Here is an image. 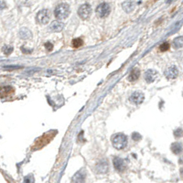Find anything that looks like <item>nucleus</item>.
Returning a JSON list of instances; mask_svg holds the SVG:
<instances>
[{
	"label": "nucleus",
	"mask_w": 183,
	"mask_h": 183,
	"mask_svg": "<svg viewBox=\"0 0 183 183\" xmlns=\"http://www.w3.org/2000/svg\"><path fill=\"white\" fill-rule=\"evenodd\" d=\"M70 12H71L70 6L66 3H62L56 7L54 10V15L58 19L62 20L65 19L70 15Z\"/></svg>",
	"instance_id": "obj_1"
},
{
	"label": "nucleus",
	"mask_w": 183,
	"mask_h": 183,
	"mask_svg": "<svg viewBox=\"0 0 183 183\" xmlns=\"http://www.w3.org/2000/svg\"><path fill=\"white\" fill-rule=\"evenodd\" d=\"M113 146L116 149H123L127 145V137L123 134H118L113 138Z\"/></svg>",
	"instance_id": "obj_2"
},
{
	"label": "nucleus",
	"mask_w": 183,
	"mask_h": 183,
	"mask_svg": "<svg viewBox=\"0 0 183 183\" xmlns=\"http://www.w3.org/2000/svg\"><path fill=\"white\" fill-rule=\"evenodd\" d=\"M111 12V7L107 3H101L96 8V14L99 18H106Z\"/></svg>",
	"instance_id": "obj_3"
},
{
	"label": "nucleus",
	"mask_w": 183,
	"mask_h": 183,
	"mask_svg": "<svg viewBox=\"0 0 183 183\" xmlns=\"http://www.w3.org/2000/svg\"><path fill=\"white\" fill-rule=\"evenodd\" d=\"M92 14V8L89 4L82 5L78 9V15L82 19H87Z\"/></svg>",
	"instance_id": "obj_4"
},
{
	"label": "nucleus",
	"mask_w": 183,
	"mask_h": 183,
	"mask_svg": "<svg viewBox=\"0 0 183 183\" xmlns=\"http://www.w3.org/2000/svg\"><path fill=\"white\" fill-rule=\"evenodd\" d=\"M37 21L40 23V24H47L49 23L50 21V11L48 9H42L40 10L38 14H37Z\"/></svg>",
	"instance_id": "obj_5"
},
{
	"label": "nucleus",
	"mask_w": 183,
	"mask_h": 183,
	"mask_svg": "<svg viewBox=\"0 0 183 183\" xmlns=\"http://www.w3.org/2000/svg\"><path fill=\"white\" fill-rule=\"evenodd\" d=\"M85 177H86V173L84 169H81L80 171H78L73 177H72V183H84L85 181Z\"/></svg>",
	"instance_id": "obj_6"
},
{
	"label": "nucleus",
	"mask_w": 183,
	"mask_h": 183,
	"mask_svg": "<svg viewBox=\"0 0 183 183\" xmlns=\"http://www.w3.org/2000/svg\"><path fill=\"white\" fill-rule=\"evenodd\" d=\"M144 95L142 93H139V92H135L134 94L131 95L130 96V101L132 103H134L135 104H140L143 103L144 101Z\"/></svg>",
	"instance_id": "obj_7"
},
{
	"label": "nucleus",
	"mask_w": 183,
	"mask_h": 183,
	"mask_svg": "<svg viewBox=\"0 0 183 183\" xmlns=\"http://www.w3.org/2000/svg\"><path fill=\"white\" fill-rule=\"evenodd\" d=\"M114 169L120 172L124 171L126 169V163H125L124 159H122L121 158H114Z\"/></svg>",
	"instance_id": "obj_8"
},
{
	"label": "nucleus",
	"mask_w": 183,
	"mask_h": 183,
	"mask_svg": "<svg viewBox=\"0 0 183 183\" xmlns=\"http://www.w3.org/2000/svg\"><path fill=\"white\" fill-rule=\"evenodd\" d=\"M64 27V24L63 22H60L59 20H55L53 21L50 25V29L52 32H59L62 31Z\"/></svg>",
	"instance_id": "obj_9"
},
{
	"label": "nucleus",
	"mask_w": 183,
	"mask_h": 183,
	"mask_svg": "<svg viewBox=\"0 0 183 183\" xmlns=\"http://www.w3.org/2000/svg\"><path fill=\"white\" fill-rule=\"evenodd\" d=\"M165 75L168 79H175L178 75V71L175 66H171L168 68L165 72Z\"/></svg>",
	"instance_id": "obj_10"
},
{
	"label": "nucleus",
	"mask_w": 183,
	"mask_h": 183,
	"mask_svg": "<svg viewBox=\"0 0 183 183\" xmlns=\"http://www.w3.org/2000/svg\"><path fill=\"white\" fill-rule=\"evenodd\" d=\"M157 76H158V72L154 70H148L147 72H145V80L148 83L153 82L155 79L157 78Z\"/></svg>",
	"instance_id": "obj_11"
},
{
	"label": "nucleus",
	"mask_w": 183,
	"mask_h": 183,
	"mask_svg": "<svg viewBox=\"0 0 183 183\" xmlns=\"http://www.w3.org/2000/svg\"><path fill=\"white\" fill-rule=\"evenodd\" d=\"M122 8L127 13H131L135 8V3L132 1H126L122 4Z\"/></svg>",
	"instance_id": "obj_12"
},
{
	"label": "nucleus",
	"mask_w": 183,
	"mask_h": 183,
	"mask_svg": "<svg viewBox=\"0 0 183 183\" xmlns=\"http://www.w3.org/2000/svg\"><path fill=\"white\" fill-rule=\"evenodd\" d=\"M96 170L98 173L101 174L106 173L108 170V164L106 163V161H101L100 163H98V165L96 166Z\"/></svg>",
	"instance_id": "obj_13"
},
{
	"label": "nucleus",
	"mask_w": 183,
	"mask_h": 183,
	"mask_svg": "<svg viewBox=\"0 0 183 183\" xmlns=\"http://www.w3.org/2000/svg\"><path fill=\"white\" fill-rule=\"evenodd\" d=\"M19 36L22 40H28V39H31L32 34L27 28L24 27V28H21L20 32H19Z\"/></svg>",
	"instance_id": "obj_14"
},
{
	"label": "nucleus",
	"mask_w": 183,
	"mask_h": 183,
	"mask_svg": "<svg viewBox=\"0 0 183 183\" xmlns=\"http://www.w3.org/2000/svg\"><path fill=\"white\" fill-rule=\"evenodd\" d=\"M140 76V70L138 68H135L133 69V71L130 72L129 74V77H128V80L130 82H134V81H136Z\"/></svg>",
	"instance_id": "obj_15"
},
{
	"label": "nucleus",
	"mask_w": 183,
	"mask_h": 183,
	"mask_svg": "<svg viewBox=\"0 0 183 183\" xmlns=\"http://www.w3.org/2000/svg\"><path fill=\"white\" fill-rule=\"evenodd\" d=\"M11 93H13V88L10 86H6V87H3L0 89V95L2 97H7Z\"/></svg>",
	"instance_id": "obj_16"
},
{
	"label": "nucleus",
	"mask_w": 183,
	"mask_h": 183,
	"mask_svg": "<svg viewBox=\"0 0 183 183\" xmlns=\"http://www.w3.org/2000/svg\"><path fill=\"white\" fill-rule=\"evenodd\" d=\"M171 149L173 151L174 154H179L181 150H182V146H181V144L180 143H175L172 145L171 146Z\"/></svg>",
	"instance_id": "obj_17"
},
{
	"label": "nucleus",
	"mask_w": 183,
	"mask_h": 183,
	"mask_svg": "<svg viewBox=\"0 0 183 183\" xmlns=\"http://www.w3.org/2000/svg\"><path fill=\"white\" fill-rule=\"evenodd\" d=\"M173 45H174V47L177 48V49L181 48L182 45H183V39H182V37L176 38V39L173 40Z\"/></svg>",
	"instance_id": "obj_18"
},
{
	"label": "nucleus",
	"mask_w": 183,
	"mask_h": 183,
	"mask_svg": "<svg viewBox=\"0 0 183 183\" xmlns=\"http://www.w3.org/2000/svg\"><path fill=\"white\" fill-rule=\"evenodd\" d=\"M82 45V39H80V38L74 39V40H72V46H73L74 48H79V47H81Z\"/></svg>",
	"instance_id": "obj_19"
},
{
	"label": "nucleus",
	"mask_w": 183,
	"mask_h": 183,
	"mask_svg": "<svg viewBox=\"0 0 183 183\" xmlns=\"http://www.w3.org/2000/svg\"><path fill=\"white\" fill-rule=\"evenodd\" d=\"M3 51H4L5 54L8 55V54H10V53L13 51V48H12L11 46H8V45H6V46L3 47Z\"/></svg>",
	"instance_id": "obj_20"
},
{
	"label": "nucleus",
	"mask_w": 183,
	"mask_h": 183,
	"mask_svg": "<svg viewBox=\"0 0 183 183\" xmlns=\"http://www.w3.org/2000/svg\"><path fill=\"white\" fill-rule=\"evenodd\" d=\"M169 49V43H168V42H164V43L161 44V46H160V50H161L162 51H167Z\"/></svg>",
	"instance_id": "obj_21"
},
{
	"label": "nucleus",
	"mask_w": 183,
	"mask_h": 183,
	"mask_svg": "<svg viewBox=\"0 0 183 183\" xmlns=\"http://www.w3.org/2000/svg\"><path fill=\"white\" fill-rule=\"evenodd\" d=\"M45 48L47 49L48 51H50L53 49V45L50 42H47V43H45Z\"/></svg>",
	"instance_id": "obj_22"
},
{
	"label": "nucleus",
	"mask_w": 183,
	"mask_h": 183,
	"mask_svg": "<svg viewBox=\"0 0 183 183\" xmlns=\"http://www.w3.org/2000/svg\"><path fill=\"white\" fill-rule=\"evenodd\" d=\"M7 8V4L5 2V0H0V10L5 9Z\"/></svg>",
	"instance_id": "obj_23"
},
{
	"label": "nucleus",
	"mask_w": 183,
	"mask_h": 183,
	"mask_svg": "<svg viewBox=\"0 0 183 183\" xmlns=\"http://www.w3.org/2000/svg\"><path fill=\"white\" fill-rule=\"evenodd\" d=\"M132 138H133L134 140L137 141V140H139V139L141 138V136H140V135H139V134H137V133H134V134H133V136H132Z\"/></svg>",
	"instance_id": "obj_24"
}]
</instances>
